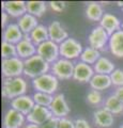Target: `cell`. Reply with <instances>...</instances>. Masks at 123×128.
<instances>
[{"instance_id":"2","label":"cell","mask_w":123,"mask_h":128,"mask_svg":"<svg viewBox=\"0 0 123 128\" xmlns=\"http://www.w3.org/2000/svg\"><path fill=\"white\" fill-rule=\"evenodd\" d=\"M24 76L30 79H35L40 76L47 74L50 70V64L46 62L42 57L35 54L33 57L27 59L24 61Z\"/></svg>"},{"instance_id":"11","label":"cell","mask_w":123,"mask_h":128,"mask_svg":"<svg viewBox=\"0 0 123 128\" xmlns=\"http://www.w3.org/2000/svg\"><path fill=\"white\" fill-rule=\"evenodd\" d=\"M27 121L26 116L13 108H9L3 116V128H24Z\"/></svg>"},{"instance_id":"8","label":"cell","mask_w":123,"mask_h":128,"mask_svg":"<svg viewBox=\"0 0 123 128\" xmlns=\"http://www.w3.org/2000/svg\"><path fill=\"white\" fill-rule=\"evenodd\" d=\"M49 110L51 112V114H53V116L57 118H67V115L71 112V109L65 100L64 94L57 93L54 95V99L49 107Z\"/></svg>"},{"instance_id":"18","label":"cell","mask_w":123,"mask_h":128,"mask_svg":"<svg viewBox=\"0 0 123 128\" xmlns=\"http://www.w3.org/2000/svg\"><path fill=\"white\" fill-rule=\"evenodd\" d=\"M93 122L100 128H110L114 123L113 114L107 111L105 108H100L93 113Z\"/></svg>"},{"instance_id":"31","label":"cell","mask_w":123,"mask_h":128,"mask_svg":"<svg viewBox=\"0 0 123 128\" xmlns=\"http://www.w3.org/2000/svg\"><path fill=\"white\" fill-rule=\"evenodd\" d=\"M1 57H2V59H9V58L17 57L16 45L2 41V44H1Z\"/></svg>"},{"instance_id":"27","label":"cell","mask_w":123,"mask_h":128,"mask_svg":"<svg viewBox=\"0 0 123 128\" xmlns=\"http://www.w3.org/2000/svg\"><path fill=\"white\" fill-rule=\"evenodd\" d=\"M101 57L102 56L100 50L94 49V48L89 46L84 48V50H82V52L80 54V58H79V61L84 62L86 64H89V65H94Z\"/></svg>"},{"instance_id":"10","label":"cell","mask_w":123,"mask_h":128,"mask_svg":"<svg viewBox=\"0 0 123 128\" xmlns=\"http://www.w3.org/2000/svg\"><path fill=\"white\" fill-rule=\"evenodd\" d=\"M51 118H53V114H51L49 108L35 105L32 111L26 116V120H27V122L30 124L42 126L43 124H45Z\"/></svg>"},{"instance_id":"22","label":"cell","mask_w":123,"mask_h":128,"mask_svg":"<svg viewBox=\"0 0 123 128\" xmlns=\"http://www.w3.org/2000/svg\"><path fill=\"white\" fill-rule=\"evenodd\" d=\"M89 84L92 90L96 91H104L109 89L112 86L111 79H110L109 75H101V74H95L92 79L90 80Z\"/></svg>"},{"instance_id":"37","label":"cell","mask_w":123,"mask_h":128,"mask_svg":"<svg viewBox=\"0 0 123 128\" xmlns=\"http://www.w3.org/2000/svg\"><path fill=\"white\" fill-rule=\"evenodd\" d=\"M8 25H9V15H8V13H6L5 11H2V13H1V26H2L3 29H5Z\"/></svg>"},{"instance_id":"5","label":"cell","mask_w":123,"mask_h":128,"mask_svg":"<svg viewBox=\"0 0 123 128\" xmlns=\"http://www.w3.org/2000/svg\"><path fill=\"white\" fill-rule=\"evenodd\" d=\"M75 63L64 58L58 59L50 65V73L59 80H69L73 78Z\"/></svg>"},{"instance_id":"38","label":"cell","mask_w":123,"mask_h":128,"mask_svg":"<svg viewBox=\"0 0 123 128\" xmlns=\"http://www.w3.org/2000/svg\"><path fill=\"white\" fill-rule=\"evenodd\" d=\"M113 94L117 96V97L120 99V100L123 102V86H119V88H116V90H114Z\"/></svg>"},{"instance_id":"4","label":"cell","mask_w":123,"mask_h":128,"mask_svg":"<svg viewBox=\"0 0 123 128\" xmlns=\"http://www.w3.org/2000/svg\"><path fill=\"white\" fill-rule=\"evenodd\" d=\"M24 60L18 57L2 59L1 62V73L3 78H16L24 75Z\"/></svg>"},{"instance_id":"1","label":"cell","mask_w":123,"mask_h":128,"mask_svg":"<svg viewBox=\"0 0 123 128\" xmlns=\"http://www.w3.org/2000/svg\"><path fill=\"white\" fill-rule=\"evenodd\" d=\"M28 90V83L24 77L3 78L2 81V96L8 99H14L18 96L25 95Z\"/></svg>"},{"instance_id":"28","label":"cell","mask_w":123,"mask_h":128,"mask_svg":"<svg viewBox=\"0 0 123 128\" xmlns=\"http://www.w3.org/2000/svg\"><path fill=\"white\" fill-rule=\"evenodd\" d=\"M46 11L47 4L44 1H27V12L37 18L42 17Z\"/></svg>"},{"instance_id":"13","label":"cell","mask_w":123,"mask_h":128,"mask_svg":"<svg viewBox=\"0 0 123 128\" xmlns=\"http://www.w3.org/2000/svg\"><path fill=\"white\" fill-rule=\"evenodd\" d=\"M10 105H11V108H13L16 111L21 112L25 116H27L34 108L35 102L33 100L32 96L25 94V95L18 96V97L12 99Z\"/></svg>"},{"instance_id":"14","label":"cell","mask_w":123,"mask_h":128,"mask_svg":"<svg viewBox=\"0 0 123 128\" xmlns=\"http://www.w3.org/2000/svg\"><path fill=\"white\" fill-rule=\"evenodd\" d=\"M1 9L2 11H5L6 13H8L9 16L15 18H19L27 14V2L26 1H2L1 2Z\"/></svg>"},{"instance_id":"6","label":"cell","mask_w":123,"mask_h":128,"mask_svg":"<svg viewBox=\"0 0 123 128\" xmlns=\"http://www.w3.org/2000/svg\"><path fill=\"white\" fill-rule=\"evenodd\" d=\"M59 49H60V57L67 60H73L80 58V54L84 50L81 43L77 41L74 38H66L64 42L59 44Z\"/></svg>"},{"instance_id":"43","label":"cell","mask_w":123,"mask_h":128,"mask_svg":"<svg viewBox=\"0 0 123 128\" xmlns=\"http://www.w3.org/2000/svg\"><path fill=\"white\" fill-rule=\"evenodd\" d=\"M122 11H123V8H122Z\"/></svg>"},{"instance_id":"32","label":"cell","mask_w":123,"mask_h":128,"mask_svg":"<svg viewBox=\"0 0 123 128\" xmlns=\"http://www.w3.org/2000/svg\"><path fill=\"white\" fill-rule=\"evenodd\" d=\"M110 79H111L112 86L116 88L123 86V70L121 68H116L113 73L110 75Z\"/></svg>"},{"instance_id":"12","label":"cell","mask_w":123,"mask_h":128,"mask_svg":"<svg viewBox=\"0 0 123 128\" xmlns=\"http://www.w3.org/2000/svg\"><path fill=\"white\" fill-rule=\"evenodd\" d=\"M95 73L92 65L86 64L81 61H78L77 63H75L74 75H73V79L75 81L80 82V83L90 82V80L92 79Z\"/></svg>"},{"instance_id":"3","label":"cell","mask_w":123,"mask_h":128,"mask_svg":"<svg viewBox=\"0 0 123 128\" xmlns=\"http://www.w3.org/2000/svg\"><path fill=\"white\" fill-rule=\"evenodd\" d=\"M31 83L35 92H43L46 94L55 95L59 86V79L51 73H47L33 79Z\"/></svg>"},{"instance_id":"23","label":"cell","mask_w":123,"mask_h":128,"mask_svg":"<svg viewBox=\"0 0 123 128\" xmlns=\"http://www.w3.org/2000/svg\"><path fill=\"white\" fill-rule=\"evenodd\" d=\"M103 108H105L107 111H109L110 113H112L113 115H118V114L123 113V102L114 94L107 96L105 98Z\"/></svg>"},{"instance_id":"17","label":"cell","mask_w":123,"mask_h":128,"mask_svg":"<svg viewBox=\"0 0 123 128\" xmlns=\"http://www.w3.org/2000/svg\"><path fill=\"white\" fill-rule=\"evenodd\" d=\"M122 22L119 19L116 15L111 13H105L100 22V26L104 29L109 35H112L113 33L121 30Z\"/></svg>"},{"instance_id":"35","label":"cell","mask_w":123,"mask_h":128,"mask_svg":"<svg viewBox=\"0 0 123 128\" xmlns=\"http://www.w3.org/2000/svg\"><path fill=\"white\" fill-rule=\"evenodd\" d=\"M58 122H59V118L53 116L45 124H43V125L41 126V128H57L58 127Z\"/></svg>"},{"instance_id":"33","label":"cell","mask_w":123,"mask_h":128,"mask_svg":"<svg viewBox=\"0 0 123 128\" xmlns=\"http://www.w3.org/2000/svg\"><path fill=\"white\" fill-rule=\"evenodd\" d=\"M48 6L51 9V11H54L55 13H61V12L65 10L66 2H64V1H49Z\"/></svg>"},{"instance_id":"7","label":"cell","mask_w":123,"mask_h":128,"mask_svg":"<svg viewBox=\"0 0 123 128\" xmlns=\"http://www.w3.org/2000/svg\"><path fill=\"white\" fill-rule=\"evenodd\" d=\"M37 54L42 57L46 62H48L50 65L55 63L58 59H60V49L59 45L53 41H46L37 46Z\"/></svg>"},{"instance_id":"15","label":"cell","mask_w":123,"mask_h":128,"mask_svg":"<svg viewBox=\"0 0 123 128\" xmlns=\"http://www.w3.org/2000/svg\"><path fill=\"white\" fill-rule=\"evenodd\" d=\"M24 40V33L18 27L17 24H9L2 32V41L8 42L14 45L17 44Z\"/></svg>"},{"instance_id":"25","label":"cell","mask_w":123,"mask_h":128,"mask_svg":"<svg viewBox=\"0 0 123 128\" xmlns=\"http://www.w3.org/2000/svg\"><path fill=\"white\" fill-rule=\"evenodd\" d=\"M104 14L103 6L97 2H89L86 6V16L91 22H101Z\"/></svg>"},{"instance_id":"21","label":"cell","mask_w":123,"mask_h":128,"mask_svg":"<svg viewBox=\"0 0 123 128\" xmlns=\"http://www.w3.org/2000/svg\"><path fill=\"white\" fill-rule=\"evenodd\" d=\"M16 24L18 25V27L21 28V30L23 31L24 34H30L31 32L40 25L38 22V18L29 13H27L24 16H22V17H19L17 19Z\"/></svg>"},{"instance_id":"30","label":"cell","mask_w":123,"mask_h":128,"mask_svg":"<svg viewBox=\"0 0 123 128\" xmlns=\"http://www.w3.org/2000/svg\"><path fill=\"white\" fill-rule=\"evenodd\" d=\"M87 102L92 107H100L101 105H104V98L100 91L91 89L88 94H87Z\"/></svg>"},{"instance_id":"9","label":"cell","mask_w":123,"mask_h":128,"mask_svg":"<svg viewBox=\"0 0 123 128\" xmlns=\"http://www.w3.org/2000/svg\"><path fill=\"white\" fill-rule=\"evenodd\" d=\"M109 38H110V35L101 26H96L92 29V31L90 32V34L88 36L89 46L94 48V49L101 50L108 44Z\"/></svg>"},{"instance_id":"19","label":"cell","mask_w":123,"mask_h":128,"mask_svg":"<svg viewBox=\"0 0 123 128\" xmlns=\"http://www.w3.org/2000/svg\"><path fill=\"white\" fill-rule=\"evenodd\" d=\"M108 48L110 54L117 58H123V30L110 35Z\"/></svg>"},{"instance_id":"41","label":"cell","mask_w":123,"mask_h":128,"mask_svg":"<svg viewBox=\"0 0 123 128\" xmlns=\"http://www.w3.org/2000/svg\"><path fill=\"white\" fill-rule=\"evenodd\" d=\"M121 30H123V20H122V25H121Z\"/></svg>"},{"instance_id":"34","label":"cell","mask_w":123,"mask_h":128,"mask_svg":"<svg viewBox=\"0 0 123 128\" xmlns=\"http://www.w3.org/2000/svg\"><path fill=\"white\" fill-rule=\"evenodd\" d=\"M57 128H75V122L69 118H59Z\"/></svg>"},{"instance_id":"24","label":"cell","mask_w":123,"mask_h":128,"mask_svg":"<svg viewBox=\"0 0 123 128\" xmlns=\"http://www.w3.org/2000/svg\"><path fill=\"white\" fill-rule=\"evenodd\" d=\"M93 70L95 74H101V75H111L113 70H116L114 64L110 61L108 58L101 57L97 60V62L93 65Z\"/></svg>"},{"instance_id":"29","label":"cell","mask_w":123,"mask_h":128,"mask_svg":"<svg viewBox=\"0 0 123 128\" xmlns=\"http://www.w3.org/2000/svg\"><path fill=\"white\" fill-rule=\"evenodd\" d=\"M32 98L35 102V105L49 108L51 102H53L54 95L46 94V93H43V92H34L32 95Z\"/></svg>"},{"instance_id":"26","label":"cell","mask_w":123,"mask_h":128,"mask_svg":"<svg viewBox=\"0 0 123 128\" xmlns=\"http://www.w3.org/2000/svg\"><path fill=\"white\" fill-rule=\"evenodd\" d=\"M31 41L35 46H39L40 44L44 43L49 40L48 35V28L44 25H39L35 29L30 33Z\"/></svg>"},{"instance_id":"16","label":"cell","mask_w":123,"mask_h":128,"mask_svg":"<svg viewBox=\"0 0 123 128\" xmlns=\"http://www.w3.org/2000/svg\"><path fill=\"white\" fill-rule=\"evenodd\" d=\"M48 35L49 40L55 43H57L58 45L61 44L62 42H64L66 38H69V33L66 32V30L63 28L60 22L54 20L48 25Z\"/></svg>"},{"instance_id":"20","label":"cell","mask_w":123,"mask_h":128,"mask_svg":"<svg viewBox=\"0 0 123 128\" xmlns=\"http://www.w3.org/2000/svg\"><path fill=\"white\" fill-rule=\"evenodd\" d=\"M16 49L17 57L24 61L37 54V46L31 41H27V40H23L19 42L16 45Z\"/></svg>"},{"instance_id":"40","label":"cell","mask_w":123,"mask_h":128,"mask_svg":"<svg viewBox=\"0 0 123 128\" xmlns=\"http://www.w3.org/2000/svg\"><path fill=\"white\" fill-rule=\"evenodd\" d=\"M117 3H118V6H122V8H123V2H121V1H118Z\"/></svg>"},{"instance_id":"36","label":"cell","mask_w":123,"mask_h":128,"mask_svg":"<svg viewBox=\"0 0 123 128\" xmlns=\"http://www.w3.org/2000/svg\"><path fill=\"white\" fill-rule=\"evenodd\" d=\"M74 122H75V128H92L85 118H76Z\"/></svg>"},{"instance_id":"42","label":"cell","mask_w":123,"mask_h":128,"mask_svg":"<svg viewBox=\"0 0 123 128\" xmlns=\"http://www.w3.org/2000/svg\"><path fill=\"white\" fill-rule=\"evenodd\" d=\"M119 128H123V124H122V125H121L120 127H119Z\"/></svg>"},{"instance_id":"39","label":"cell","mask_w":123,"mask_h":128,"mask_svg":"<svg viewBox=\"0 0 123 128\" xmlns=\"http://www.w3.org/2000/svg\"><path fill=\"white\" fill-rule=\"evenodd\" d=\"M24 128H41V126H38V125H34V124H26L25 126H24Z\"/></svg>"}]
</instances>
